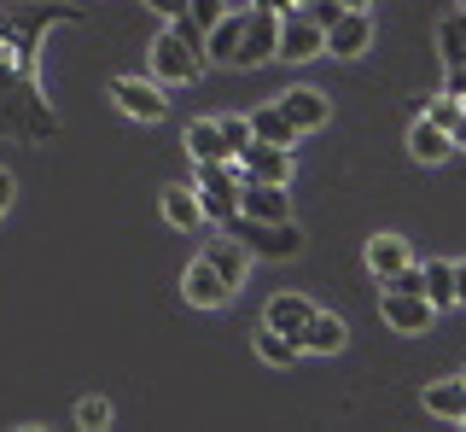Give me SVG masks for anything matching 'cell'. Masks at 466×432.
I'll return each instance as SVG.
<instances>
[{"label":"cell","mask_w":466,"mask_h":432,"mask_svg":"<svg viewBox=\"0 0 466 432\" xmlns=\"http://www.w3.org/2000/svg\"><path fill=\"white\" fill-rule=\"evenodd\" d=\"M222 12H228V0H187V18H193L198 30H210V24L222 18Z\"/></svg>","instance_id":"29"},{"label":"cell","mask_w":466,"mask_h":432,"mask_svg":"<svg viewBox=\"0 0 466 432\" xmlns=\"http://www.w3.org/2000/svg\"><path fill=\"white\" fill-rule=\"evenodd\" d=\"M239 216H257V222H286V187L274 181H239Z\"/></svg>","instance_id":"15"},{"label":"cell","mask_w":466,"mask_h":432,"mask_svg":"<svg viewBox=\"0 0 466 432\" xmlns=\"http://www.w3.org/2000/svg\"><path fill=\"white\" fill-rule=\"evenodd\" d=\"M12 193H18V181H12V176H6V170H0V216H6V211H12Z\"/></svg>","instance_id":"33"},{"label":"cell","mask_w":466,"mask_h":432,"mask_svg":"<svg viewBox=\"0 0 466 432\" xmlns=\"http://www.w3.org/2000/svg\"><path fill=\"white\" fill-rule=\"evenodd\" d=\"M111 99H116V106H123L135 123H164V118H169L164 88H157V82H146V77H116V82H111Z\"/></svg>","instance_id":"8"},{"label":"cell","mask_w":466,"mask_h":432,"mask_svg":"<svg viewBox=\"0 0 466 432\" xmlns=\"http://www.w3.org/2000/svg\"><path fill=\"white\" fill-rule=\"evenodd\" d=\"M181 293H187V304H193V310H222L228 298H233L228 286H222V275H216L204 257H193V269L181 275Z\"/></svg>","instance_id":"14"},{"label":"cell","mask_w":466,"mask_h":432,"mask_svg":"<svg viewBox=\"0 0 466 432\" xmlns=\"http://www.w3.org/2000/svg\"><path fill=\"white\" fill-rule=\"evenodd\" d=\"M204 263H210L216 269V275H222V286H228V293H239V286H245V269H251V252H245L239 246V240H204Z\"/></svg>","instance_id":"13"},{"label":"cell","mask_w":466,"mask_h":432,"mask_svg":"<svg viewBox=\"0 0 466 432\" xmlns=\"http://www.w3.org/2000/svg\"><path fill=\"white\" fill-rule=\"evenodd\" d=\"M228 234L239 240L251 257H274V263H286V257L303 252V228L291 222V216H286V222H257V216H239V211H233L228 216Z\"/></svg>","instance_id":"2"},{"label":"cell","mask_w":466,"mask_h":432,"mask_svg":"<svg viewBox=\"0 0 466 432\" xmlns=\"http://www.w3.org/2000/svg\"><path fill=\"white\" fill-rule=\"evenodd\" d=\"M298 345H303V356H339L344 345H350V327L339 322V315H320V310H315Z\"/></svg>","instance_id":"17"},{"label":"cell","mask_w":466,"mask_h":432,"mask_svg":"<svg viewBox=\"0 0 466 432\" xmlns=\"http://www.w3.org/2000/svg\"><path fill=\"white\" fill-rule=\"evenodd\" d=\"M53 24H82L70 0H0V135L24 147L58 140V111L41 88V36Z\"/></svg>","instance_id":"1"},{"label":"cell","mask_w":466,"mask_h":432,"mask_svg":"<svg viewBox=\"0 0 466 432\" xmlns=\"http://www.w3.org/2000/svg\"><path fill=\"white\" fill-rule=\"evenodd\" d=\"M164 222H169V228H181V234H193V228L204 222L198 193H193L187 181H169V187H164Z\"/></svg>","instance_id":"21"},{"label":"cell","mask_w":466,"mask_h":432,"mask_svg":"<svg viewBox=\"0 0 466 432\" xmlns=\"http://www.w3.org/2000/svg\"><path fill=\"white\" fill-rule=\"evenodd\" d=\"M420 293H426L431 310H449V304H455V263H443V257L426 263V286H420Z\"/></svg>","instance_id":"25"},{"label":"cell","mask_w":466,"mask_h":432,"mask_svg":"<svg viewBox=\"0 0 466 432\" xmlns=\"http://www.w3.org/2000/svg\"><path fill=\"white\" fill-rule=\"evenodd\" d=\"M274 106L291 118L298 135H315V129H327V118H332V99L320 88H286V94H274Z\"/></svg>","instance_id":"11"},{"label":"cell","mask_w":466,"mask_h":432,"mask_svg":"<svg viewBox=\"0 0 466 432\" xmlns=\"http://www.w3.org/2000/svg\"><path fill=\"white\" fill-rule=\"evenodd\" d=\"M320 36H327V53H332V59H361V53H368V41H373V18L344 6Z\"/></svg>","instance_id":"10"},{"label":"cell","mask_w":466,"mask_h":432,"mask_svg":"<svg viewBox=\"0 0 466 432\" xmlns=\"http://www.w3.org/2000/svg\"><path fill=\"white\" fill-rule=\"evenodd\" d=\"M239 24H245V6H239V12L228 6L222 18L204 30V59H210V65H233V47H239Z\"/></svg>","instance_id":"18"},{"label":"cell","mask_w":466,"mask_h":432,"mask_svg":"<svg viewBox=\"0 0 466 432\" xmlns=\"http://www.w3.org/2000/svg\"><path fill=\"white\" fill-rule=\"evenodd\" d=\"M339 6H350V12H368V6H373V0H339Z\"/></svg>","instance_id":"36"},{"label":"cell","mask_w":466,"mask_h":432,"mask_svg":"<svg viewBox=\"0 0 466 432\" xmlns=\"http://www.w3.org/2000/svg\"><path fill=\"white\" fill-rule=\"evenodd\" d=\"M449 152H455V135H449V129H437L431 118L408 123V158H420V164H443Z\"/></svg>","instance_id":"16"},{"label":"cell","mask_w":466,"mask_h":432,"mask_svg":"<svg viewBox=\"0 0 466 432\" xmlns=\"http://www.w3.org/2000/svg\"><path fill=\"white\" fill-rule=\"evenodd\" d=\"M76 427H87V432L111 427V403H106V397H82V403H76Z\"/></svg>","instance_id":"28"},{"label":"cell","mask_w":466,"mask_h":432,"mask_svg":"<svg viewBox=\"0 0 466 432\" xmlns=\"http://www.w3.org/2000/svg\"><path fill=\"white\" fill-rule=\"evenodd\" d=\"M193 193H198L204 216L228 222L239 211V170H233V158H222V164H193Z\"/></svg>","instance_id":"3"},{"label":"cell","mask_w":466,"mask_h":432,"mask_svg":"<svg viewBox=\"0 0 466 432\" xmlns=\"http://www.w3.org/2000/svg\"><path fill=\"white\" fill-rule=\"evenodd\" d=\"M187 152H193V164H222L228 152V140H222V129H216V118H198V123H187V140H181Z\"/></svg>","instance_id":"19"},{"label":"cell","mask_w":466,"mask_h":432,"mask_svg":"<svg viewBox=\"0 0 466 432\" xmlns=\"http://www.w3.org/2000/svg\"><path fill=\"white\" fill-rule=\"evenodd\" d=\"M379 315H385L397 334H426V327L437 322V310L426 304V293H397V286L379 293Z\"/></svg>","instance_id":"9"},{"label":"cell","mask_w":466,"mask_h":432,"mask_svg":"<svg viewBox=\"0 0 466 432\" xmlns=\"http://www.w3.org/2000/svg\"><path fill=\"white\" fill-rule=\"evenodd\" d=\"M437 59H443V70H466V6L437 24Z\"/></svg>","instance_id":"23"},{"label":"cell","mask_w":466,"mask_h":432,"mask_svg":"<svg viewBox=\"0 0 466 432\" xmlns=\"http://www.w3.org/2000/svg\"><path fill=\"white\" fill-rule=\"evenodd\" d=\"M233 170H239V181H274V187H286L291 181V147L245 140V147L233 152Z\"/></svg>","instance_id":"7"},{"label":"cell","mask_w":466,"mask_h":432,"mask_svg":"<svg viewBox=\"0 0 466 432\" xmlns=\"http://www.w3.org/2000/svg\"><path fill=\"white\" fill-rule=\"evenodd\" d=\"M298 6H309V0H298Z\"/></svg>","instance_id":"37"},{"label":"cell","mask_w":466,"mask_h":432,"mask_svg":"<svg viewBox=\"0 0 466 432\" xmlns=\"http://www.w3.org/2000/svg\"><path fill=\"white\" fill-rule=\"evenodd\" d=\"M251 6H262V12H291L298 0H251Z\"/></svg>","instance_id":"34"},{"label":"cell","mask_w":466,"mask_h":432,"mask_svg":"<svg viewBox=\"0 0 466 432\" xmlns=\"http://www.w3.org/2000/svg\"><path fill=\"white\" fill-rule=\"evenodd\" d=\"M455 304H466V263H455Z\"/></svg>","instance_id":"35"},{"label":"cell","mask_w":466,"mask_h":432,"mask_svg":"<svg viewBox=\"0 0 466 432\" xmlns=\"http://www.w3.org/2000/svg\"><path fill=\"white\" fill-rule=\"evenodd\" d=\"M402 263H414V252H408V240H402V234H379V240H368V269L379 275V286L397 275Z\"/></svg>","instance_id":"20"},{"label":"cell","mask_w":466,"mask_h":432,"mask_svg":"<svg viewBox=\"0 0 466 432\" xmlns=\"http://www.w3.org/2000/svg\"><path fill=\"white\" fill-rule=\"evenodd\" d=\"M216 129H222V140H228V152H239L245 140H251V123L245 118H216Z\"/></svg>","instance_id":"30"},{"label":"cell","mask_w":466,"mask_h":432,"mask_svg":"<svg viewBox=\"0 0 466 432\" xmlns=\"http://www.w3.org/2000/svg\"><path fill=\"white\" fill-rule=\"evenodd\" d=\"M274 36H280V12L245 6V24H239V47H233V65H239V70L268 65V59H274Z\"/></svg>","instance_id":"5"},{"label":"cell","mask_w":466,"mask_h":432,"mask_svg":"<svg viewBox=\"0 0 466 432\" xmlns=\"http://www.w3.org/2000/svg\"><path fill=\"white\" fill-rule=\"evenodd\" d=\"M309 315H315V304L303 293H274L268 310H262V327H274V334H286V339H303ZM298 351H303V345H298Z\"/></svg>","instance_id":"12"},{"label":"cell","mask_w":466,"mask_h":432,"mask_svg":"<svg viewBox=\"0 0 466 432\" xmlns=\"http://www.w3.org/2000/svg\"><path fill=\"white\" fill-rule=\"evenodd\" d=\"M245 123H251V140H268V147H291V140H298V129H291V118L274 106V99H268V106H257Z\"/></svg>","instance_id":"22"},{"label":"cell","mask_w":466,"mask_h":432,"mask_svg":"<svg viewBox=\"0 0 466 432\" xmlns=\"http://www.w3.org/2000/svg\"><path fill=\"white\" fill-rule=\"evenodd\" d=\"M461 152H466V147H461Z\"/></svg>","instance_id":"40"},{"label":"cell","mask_w":466,"mask_h":432,"mask_svg":"<svg viewBox=\"0 0 466 432\" xmlns=\"http://www.w3.org/2000/svg\"><path fill=\"white\" fill-rule=\"evenodd\" d=\"M140 6H152L157 18H181V12H187V0H140Z\"/></svg>","instance_id":"32"},{"label":"cell","mask_w":466,"mask_h":432,"mask_svg":"<svg viewBox=\"0 0 466 432\" xmlns=\"http://www.w3.org/2000/svg\"><path fill=\"white\" fill-rule=\"evenodd\" d=\"M455 6H466V0H455Z\"/></svg>","instance_id":"38"},{"label":"cell","mask_w":466,"mask_h":432,"mask_svg":"<svg viewBox=\"0 0 466 432\" xmlns=\"http://www.w3.org/2000/svg\"><path fill=\"white\" fill-rule=\"evenodd\" d=\"M461 380H466V374H461Z\"/></svg>","instance_id":"39"},{"label":"cell","mask_w":466,"mask_h":432,"mask_svg":"<svg viewBox=\"0 0 466 432\" xmlns=\"http://www.w3.org/2000/svg\"><path fill=\"white\" fill-rule=\"evenodd\" d=\"M204 47H193V41H181L175 30H164L152 41V77L157 82H198L204 77Z\"/></svg>","instance_id":"4"},{"label":"cell","mask_w":466,"mask_h":432,"mask_svg":"<svg viewBox=\"0 0 466 432\" xmlns=\"http://www.w3.org/2000/svg\"><path fill=\"white\" fill-rule=\"evenodd\" d=\"M426 415H437V421H466V380L426 386Z\"/></svg>","instance_id":"24"},{"label":"cell","mask_w":466,"mask_h":432,"mask_svg":"<svg viewBox=\"0 0 466 432\" xmlns=\"http://www.w3.org/2000/svg\"><path fill=\"white\" fill-rule=\"evenodd\" d=\"M426 118H431L437 129H455V123L466 118V99H461V94H431V99H426Z\"/></svg>","instance_id":"27"},{"label":"cell","mask_w":466,"mask_h":432,"mask_svg":"<svg viewBox=\"0 0 466 432\" xmlns=\"http://www.w3.org/2000/svg\"><path fill=\"white\" fill-rule=\"evenodd\" d=\"M327 53V36H320V24H309L298 6L280 12V36H274V59H286V65H309Z\"/></svg>","instance_id":"6"},{"label":"cell","mask_w":466,"mask_h":432,"mask_svg":"<svg viewBox=\"0 0 466 432\" xmlns=\"http://www.w3.org/2000/svg\"><path fill=\"white\" fill-rule=\"evenodd\" d=\"M339 12H344L339 0H309V6H303V18H309V24H320V30H327V24L339 18Z\"/></svg>","instance_id":"31"},{"label":"cell","mask_w":466,"mask_h":432,"mask_svg":"<svg viewBox=\"0 0 466 432\" xmlns=\"http://www.w3.org/2000/svg\"><path fill=\"white\" fill-rule=\"evenodd\" d=\"M257 356H262L268 368H291L303 351H298V339H286V334H274V327H262V334H257Z\"/></svg>","instance_id":"26"}]
</instances>
